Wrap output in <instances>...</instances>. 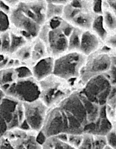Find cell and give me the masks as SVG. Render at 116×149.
Segmentation results:
<instances>
[{"label": "cell", "mask_w": 116, "mask_h": 149, "mask_svg": "<svg viewBox=\"0 0 116 149\" xmlns=\"http://www.w3.org/2000/svg\"><path fill=\"white\" fill-rule=\"evenodd\" d=\"M84 134H68V142L75 149H78L82 142Z\"/></svg>", "instance_id": "obj_21"}, {"label": "cell", "mask_w": 116, "mask_h": 149, "mask_svg": "<svg viewBox=\"0 0 116 149\" xmlns=\"http://www.w3.org/2000/svg\"><path fill=\"white\" fill-rule=\"evenodd\" d=\"M55 58L48 56L36 63L31 68L33 77L40 81L53 74Z\"/></svg>", "instance_id": "obj_11"}, {"label": "cell", "mask_w": 116, "mask_h": 149, "mask_svg": "<svg viewBox=\"0 0 116 149\" xmlns=\"http://www.w3.org/2000/svg\"><path fill=\"white\" fill-rule=\"evenodd\" d=\"M47 21L55 17L63 16L64 5L57 4L52 1H47Z\"/></svg>", "instance_id": "obj_16"}, {"label": "cell", "mask_w": 116, "mask_h": 149, "mask_svg": "<svg viewBox=\"0 0 116 149\" xmlns=\"http://www.w3.org/2000/svg\"><path fill=\"white\" fill-rule=\"evenodd\" d=\"M48 56H50L45 42L38 37L32 40L31 68L40 60Z\"/></svg>", "instance_id": "obj_12"}, {"label": "cell", "mask_w": 116, "mask_h": 149, "mask_svg": "<svg viewBox=\"0 0 116 149\" xmlns=\"http://www.w3.org/2000/svg\"><path fill=\"white\" fill-rule=\"evenodd\" d=\"M23 104L25 120L30 129L41 132L50 109L40 99Z\"/></svg>", "instance_id": "obj_9"}, {"label": "cell", "mask_w": 116, "mask_h": 149, "mask_svg": "<svg viewBox=\"0 0 116 149\" xmlns=\"http://www.w3.org/2000/svg\"><path fill=\"white\" fill-rule=\"evenodd\" d=\"M55 147L54 149H75L72 147L68 141L60 139L58 136H55Z\"/></svg>", "instance_id": "obj_25"}, {"label": "cell", "mask_w": 116, "mask_h": 149, "mask_svg": "<svg viewBox=\"0 0 116 149\" xmlns=\"http://www.w3.org/2000/svg\"><path fill=\"white\" fill-rule=\"evenodd\" d=\"M112 65V60L105 54L99 55L88 62L82 70L80 76L83 81L86 82L97 75L108 71Z\"/></svg>", "instance_id": "obj_10"}, {"label": "cell", "mask_w": 116, "mask_h": 149, "mask_svg": "<svg viewBox=\"0 0 116 149\" xmlns=\"http://www.w3.org/2000/svg\"><path fill=\"white\" fill-rule=\"evenodd\" d=\"M104 20L106 25L110 30L116 29V17L109 11H106L104 15Z\"/></svg>", "instance_id": "obj_22"}, {"label": "cell", "mask_w": 116, "mask_h": 149, "mask_svg": "<svg viewBox=\"0 0 116 149\" xmlns=\"http://www.w3.org/2000/svg\"><path fill=\"white\" fill-rule=\"evenodd\" d=\"M110 49L109 48V47H104L103 48V51L105 52H108V51L109 50H110Z\"/></svg>", "instance_id": "obj_35"}, {"label": "cell", "mask_w": 116, "mask_h": 149, "mask_svg": "<svg viewBox=\"0 0 116 149\" xmlns=\"http://www.w3.org/2000/svg\"><path fill=\"white\" fill-rule=\"evenodd\" d=\"M107 3L116 15V1H108Z\"/></svg>", "instance_id": "obj_34"}, {"label": "cell", "mask_w": 116, "mask_h": 149, "mask_svg": "<svg viewBox=\"0 0 116 149\" xmlns=\"http://www.w3.org/2000/svg\"><path fill=\"white\" fill-rule=\"evenodd\" d=\"M94 20L90 15L86 13H78L69 22H68L76 28H89L92 24Z\"/></svg>", "instance_id": "obj_14"}, {"label": "cell", "mask_w": 116, "mask_h": 149, "mask_svg": "<svg viewBox=\"0 0 116 149\" xmlns=\"http://www.w3.org/2000/svg\"><path fill=\"white\" fill-rule=\"evenodd\" d=\"M40 99L50 109L58 105L73 91L72 85L54 74L38 81Z\"/></svg>", "instance_id": "obj_2"}, {"label": "cell", "mask_w": 116, "mask_h": 149, "mask_svg": "<svg viewBox=\"0 0 116 149\" xmlns=\"http://www.w3.org/2000/svg\"><path fill=\"white\" fill-rule=\"evenodd\" d=\"M99 45L97 38L89 31L82 34L80 52L84 55H89L94 52Z\"/></svg>", "instance_id": "obj_13"}, {"label": "cell", "mask_w": 116, "mask_h": 149, "mask_svg": "<svg viewBox=\"0 0 116 149\" xmlns=\"http://www.w3.org/2000/svg\"><path fill=\"white\" fill-rule=\"evenodd\" d=\"M115 116H116V112H115Z\"/></svg>", "instance_id": "obj_36"}, {"label": "cell", "mask_w": 116, "mask_h": 149, "mask_svg": "<svg viewBox=\"0 0 116 149\" xmlns=\"http://www.w3.org/2000/svg\"><path fill=\"white\" fill-rule=\"evenodd\" d=\"M39 132L16 127L7 130L1 136L7 140L14 149H42L37 141Z\"/></svg>", "instance_id": "obj_8"}, {"label": "cell", "mask_w": 116, "mask_h": 149, "mask_svg": "<svg viewBox=\"0 0 116 149\" xmlns=\"http://www.w3.org/2000/svg\"><path fill=\"white\" fill-rule=\"evenodd\" d=\"M10 23L7 15L1 11V32L6 31L9 28Z\"/></svg>", "instance_id": "obj_27"}, {"label": "cell", "mask_w": 116, "mask_h": 149, "mask_svg": "<svg viewBox=\"0 0 116 149\" xmlns=\"http://www.w3.org/2000/svg\"><path fill=\"white\" fill-rule=\"evenodd\" d=\"M103 21V17L99 16L94 19L92 24L93 29L103 40L106 38L107 35V32L104 27Z\"/></svg>", "instance_id": "obj_19"}, {"label": "cell", "mask_w": 116, "mask_h": 149, "mask_svg": "<svg viewBox=\"0 0 116 149\" xmlns=\"http://www.w3.org/2000/svg\"><path fill=\"white\" fill-rule=\"evenodd\" d=\"M0 114L8 130L20 127L25 121L23 103L6 95L0 100Z\"/></svg>", "instance_id": "obj_7"}, {"label": "cell", "mask_w": 116, "mask_h": 149, "mask_svg": "<svg viewBox=\"0 0 116 149\" xmlns=\"http://www.w3.org/2000/svg\"><path fill=\"white\" fill-rule=\"evenodd\" d=\"M94 135L84 134V137L80 146L78 149H93Z\"/></svg>", "instance_id": "obj_24"}, {"label": "cell", "mask_w": 116, "mask_h": 149, "mask_svg": "<svg viewBox=\"0 0 116 149\" xmlns=\"http://www.w3.org/2000/svg\"><path fill=\"white\" fill-rule=\"evenodd\" d=\"M61 24L58 27L52 28L46 22L38 36L45 42L49 55L55 58L68 51L69 38L65 34Z\"/></svg>", "instance_id": "obj_4"}, {"label": "cell", "mask_w": 116, "mask_h": 149, "mask_svg": "<svg viewBox=\"0 0 116 149\" xmlns=\"http://www.w3.org/2000/svg\"><path fill=\"white\" fill-rule=\"evenodd\" d=\"M6 96L22 103L32 102L40 98L39 82L34 77L17 79L8 86L0 87Z\"/></svg>", "instance_id": "obj_5"}, {"label": "cell", "mask_w": 116, "mask_h": 149, "mask_svg": "<svg viewBox=\"0 0 116 149\" xmlns=\"http://www.w3.org/2000/svg\"><path fill=\"white\" fill-rule=\"evenodd\" d=\"M1 38V55L9 56L11 39L9 29L6 31L0 32Z\"/></svg>", "instance_id": "obj_18"}, {"label": "cell", "mask_w": 116, "mask_h": 149, "mask_svg": "<svg viewBox=\"0 0 116 149\" xmlns=\"http://www.w3.org/2000/svg\"><path fill=\"white\" fill-rule=\"evenodd\" d=\"M79 29L75 28L69 38L68 51H79L81 36Z\"/></svg>", "instance_id": "obj_17"}, {"label": "cell", "mask_w": 116, "mask_h": 149, "mask_svg": "<svg viewBox=\"0 0 116 149\" xmlns=\"http://www.w3.org/2000/svg\"><path fill=\"white\" fill-rule=\"evenodd\" d=\"M56 106L61 114L65 133L82 135L87 125L99 118L101 107L81 91H75Z\"/></svg>", "instance_id": "obj_1"}, {"label": "cell", "mask_w": 116, "mask_h": 149, "mask_svg": "<svg viewBox=\"0 0 116 149\" xmlns=\"http://www.w3.org/2000/svg\"><path fill=\"white\" fill-rule=\"evenodd\" d=\"M107 145L113 149H116V131L113 129L106 136Z\"/></svg>", "instance_id": "obj_26"}, {"label": "cell", "mask_w": 116, "mask_h": 149, "mask_svg": "<svg viewBox=\"0 0 116 149\" xmlns=\"http://www.w3.org/2000/svg\"><path fill=\"white\" fill-rule=\"evenodd\" d=\"M109 70L108 75H107L108 78L110 80L112 84H115L116 83V65H114L111 66Z\"/></svg>", "instance_id": "obj_28"}, {"label": "cell", "mask_w": 116, "mask_h": 149, "mask_svg": "<svg viewBox=\"0 0 116 149\" xmlns=\"http://www.w3.org/2000/svg\"><path fill=\"white\" fill-rule=\"evenodd\" d=\"M47 137L45 136L42 131L39 132L37 137V142L41 145H42L45 143L47 139Z\"/></svg>", "instance_id": "obj_31"}, {"label": "cell", "mask_w": 116, "mask_h": 149, "mask_svg": "<svg viewBox=\"0 0 116 149\" xmlns=\"http://www.w3.org/2000/svg\"><path fill=\"white\" fill-rule=\"evenodd\" d=\"M85 62L84 55L79 51H68L55 58L54 74L69 81L80 76Z\"/></svg>", "instance_id": "obj_3"}, {"label": "cell", "mask_w": 116, "mask_h": 149, "mask_svg": "<svg viewBox=\"0 0 116 149\" xmlns=\"http://www.w3.org/2000/svg\"><path fill=\"white\" fill-rule=\"evenodd\" d=\"M112 84L107 76L98 75L88 80L80 91L91 102L99 106H103L110 97Z\"/></svg>", "instance_id": "obj_6"}, {"label": "cell", "mask_w": 116, "mask_h": 149, "mask_svg": "<svg viewBox=\"0 0 116 149\" xmlns=\"http://www.w3.org/2000/svg\"><path fill=\"white\" fill-rule=\"evenodd\" d=\"M17 72L18 79L27 78L33 77L31 68L26 65L15 68Z\"/></svg>", "instance_id": "obj_20"}, {"label": "cell", "mask_w": 116, "mask_h": 149, "mask_svg": "<svg viewBox=\"0 0 116 149\" xmlns=\"http://www.w3.org/2000/svg\"><path fill=\"white\" fill-rule=\"evenodd\" d=\"M107 145L106 136L94 135L93 149H103Z\"/></svg>", "instance_id": "obj_23"}, {"label": "cell", "mask_w": 116, "mask_h": 149, "mask_svg": "<svg viewBox=\"0 0 116 149\" xmlns=\"http://www.w3.org/2000/svg\"><path fill=\"white\" fill-rule=\"evenodd\" d=\"M0 87L8 86L18 79L15 68H9L1 70Z\"/></svg>", "instance_id": "obj_15"}, {"label": "cell", "mask_w": 116, "mask_h": 149, "mask_svg": "<svg viewBox=\"0 0 116 149\" xmlns=\"http://www.w3.org/2000/svg\"><path fill=\"white\" fill-rule=\"evenodd\" d=\"M0 149H14L7 140L2 136L0 137Z\"/></svg>", "instance_id": "obj_29"}, {"label": "cell", "mask_w": 116, "mask_h": 149, "mask_svg": "<svg viewBox=\"0 0 116 149\" xmlns=\"http://www.w3.org/2000/svg\"><path fill=\"white\" fill-rule=\"evenodd\" d=\"M93 10L98 14H101L102 13V1H95L93 3Z\"/></svg>", "instance_id": "obj_30"}, {"label": "cell", "mask_w": 116, "mask_h": 149, "mask_svg": "<svg viewBox=\"0 0 116 149\" xmlns=\"http://www.w3.org/2000/svg\"><path fill=\"white\" fill-rule=\"evenodd\" d=\"M108 43L112 47L116 48V35L111 37L108 41Z\"/></svg>", "instance_id": "obj_33"}, {"label": "cell", "mask_w": 116, "mask_h": 149, "mask_svg": "<svg viewBox=\"0 0 116 149\" xmlns=\"http://www.w3.org/2000/svg\"><path fill=\"white\" fill-rule=\"evenodd\" d=\"M8 130V127L6 123L1 118V136L4 134Z\"/></svg>", "instance_id": "obj_32"}]
</instances>
